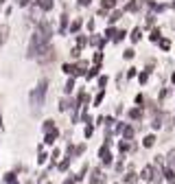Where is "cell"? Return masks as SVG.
Instances as JSON below:
<instances>
[{
    "label": "cell",
    "mask_w": 175,
    "mask_h": 184,
    "mask_svg": "<svg viewBox=\"0 0 175 184\" xmlns=\"http://www.w3.org/2000/svg\"><path fill=\"white\" fill-rule=\"evenodd\" d=\"M46 88H48V81H46V79H42V81L37 83L35 92L31 94V103H33V107H40V105L44 103V94H46Z\"/></svg>",
    "instance_id": "6da1fadb"
},
{
    "label": "cell",
    "mask_w": 175,
    "mask_h": 184,
    "mask_svg": "<svg viewBox=\"0 0 175 184\" xmlns=\"http://www.w3.org/2000/svg\"><path fill=\"white\" fill-rule=\"evenodd\" d=\"M37 33L42 35V37H51L53 35V24H51V22H48V20H42L40 22V24H37Z\"/></svg>",
    "instance_id": "7a4b0ae2"
},
{
    "label": "cell",
    "mask_w": 175,
    "mask_h": 184,
    "mask_svg": "<svg viewBox=\"0 0 175 184\" xmlns=\"http://www.w3.org/2000/svg\"><path fill=\"white\" fill-rule=\"evenodd\" d=\"M59 107H61V110L66 112V110H74V107H77V103H74L72 99H64V101L59 103Z\"/></svg>",
    "instance_id": "3957f363"
},
{
    "label": "cell",
    "mask_w": 175,
    "mask_h": 184,
    "mask_svg": "<svg viewBox=\"0 0 175 184\" xmlns=\"http://www.w3.org/2000/svg\"><path fill=\"white\" fill-rule=\"evenodd\" d=\"M142 5H144V0H131V2H129L127 7H125V9H127V11H138Z\"/></svg>",
    "instance_id": "277c9868"
},
{
    "label": "cell",
    "mask_w": 175,
    "mask_h": 184,
    "mask_svg": "<svg viewBox=\"0 0 175 184\" xmlns=\"http://www.w3.org/2000/svg\"><path fill=\"white\" fill-rule=\"evenodd\" d=\"M7 35H9V27H7V24H2V27H0V46L7 42Z\"/></svg>",
    "instance_id": "5b68a950"
},
{
    "label": "cell",
    "mask_w": 175,
    "mask_h": 184,
    "mask_svg": "<svg viewBox=\"0 0 175 184\" xmlns=\"http://www.w3.org/2000/svg\"><path fill=\"white\" fill-rule=\"evenodd\" d=\"M142 180H147V182H151V178H153V169L151 167H144V171H142V175H140Z\"/></svg>",
    "instance_id": "8992f818"
},
{
    "label": "cell",
    "mask_w": 175,
    "mask_h": 184,
    "mask_svg": "<svg viewBox=\"0 0 175 184\" xmlns=\"http://www.w3.org/2000/svg\"><path fill=\"white\" fill-rule=\"evenodd\" d=\"M101 160H103V162H105V165H110V162H112V156H110V151H107L105 147L101 149Z\"/></svg>",
    "instance_id": "52a82bcc"
},
{
    "label": "cell",
    "mask_w": 175,
    "mask_h": 184,
    "mask_svg": "<svg viewBox=\"0 0 175 184\" xmlns=\"http://www.w3.org/2000/svg\"><path fill=\"white\" fill-rule=\"evenodd\" d=\"M101 180H103V175H101V169H94V171H92V182L96 184V182H101Z\"/></svg>",
    "instance_id": "ba28073f"
},
{
    "label": "cell",
    "mask_w": 175,
    "mask_h": 184,
    "mask_svg": "<svg viewBox=\"0 0 175 184\" xmlns=\"http://www.w3.org/2000/svg\"><path fill=\"white\" fill-rule=\"evenodd\" d=\"M40 7H42L44 11H48V9L53 7V0H40Z\"/></svg>",
    "instance_id": "9c48e42d"
},
{
    "label": "cell",
    "mask_w": 175,
    "mask_h": 184,
    "mask_svg": "<svg viewBox=\"0 0 175 184\" xmlns=\"http://www.w3.org/2000/svg\"><path fill=\"white\" fill-rule=\"evenodd\" d=\"M90 44H92V46H101V44H103V37L94 35V37H90Z\"/></svg>",
    "instance_id": "30bf717a"
},
{
    "label": "cell",
    "mask_w": 175,
    "mask_h": 184,
    "mask_svg": "<svg viewBox=\"0 0 175 184\" xmlns=\"http://www.w3.org/2000/svg\"><path fill=\"white\" fill-rule=\"evenodd\" d=\"M79 29H81V20H74L72 24H70V31H72V33H77Z\"/></svg>",
    "instance_id": "8fae6325"
},
{
    "label": "cell",
    "mask_w": 175,
    "mask_h": 184,
    "mask_svg": "<svg viewBox=\"0 0 175 184\" xmlns=\"http://www.w3.org/2000/svg\"><path fill=\"white\" fill-rule=\"evenodd\" d=\"M101 2H103V9H114L116 0H101Z\"/></svg>",
    "instance_id": "7c38bea8"
},
{
    "label": "cell",
    "mask_w": 175,
    "mask_h": 184,
    "mask_svg": "<svg viewBox=\"0 0 175 184\" xmlns=\"http://www.w3.org/2000/svg\"><path fill=\"white\" fill-rule=\"evenodd\" d=\"M123 136L125 138H131L134 136V127H123Z\"/></svg>",
    "instance_id": "4fadbf2b"
},
{
    "label": "cell",
    "mask_w": 175,
    "mask_h": 184,
    "mask_svg": "<svg viewBox=\"0 0 175 184\" xmlns=\"http://www.w3.org/2000/svg\"><path fill=\"white\" fill-rule=\"evenodd\" d=\"M129 116H131V119H140V116H142V110H138V107L131 110V112H129Z\"/></svg>",
    "instance_id": "5bb4252c"
},
{
    "label": "cell",
    "mask_w": 175,
    "mask_h": 184,
    "mask_svg": "<svg viewBox=\"0 0 175 184\" xmlns=\"http://www.w3.org/2000/svg\"><path fill=\"white\" fill-rule=\"evenodd\" d=\"M140 35H142V33H140V29H134V31H131V40H134V42H138V40H140Z\"/></svg>",
    "instance_id": "9a60e30c"
},
{
    "label": "cell",
    "mask_w": 175,
    "mask_h": 184,
    "mask_svg": "<svg viewBox=\"0 0 175 184\" xmlns=\"http://www.w3.org/2000/svg\"><path fill=\"white\" fill-rule=\"evenodd\" d=\"M164 175H166V180H169V182H175V173H173L171 169H166V171H164Z\"/></svg>",
    "instance_id": "2e32d148"
},
{
    "label": "cell",
    "mask_w": 175,
    "mask_h": 184,
    "mask_svg": "<svg viewBox=\"0 0 175 184\" xmlns=\"http://www.w3.org/2000/svg\"><path fill=\"white\" fill-rule=\"evenodd\" d=\"M96 75H98V66L90 68V73H88V79H92V77H96Z\"/></svg>",
    "instance_id": "e0dca14e"
},
{
    "label": "cell",
    "mask_w": 175,
    "mask_h": 184,
    "mask_svg": "<svg viewBox=\"0 0 175 184\" xmlns=\"http://www.w3.org/2000/svg\"><path fill=\"white\" fill-rule=\"evenodd\" d=\"M153 143H156V138H153V136H147V138H144V147H151Z\"/></svg>",
    "instance_id": "ac0fdd59"
},
{
    "label": "cell",
    "mask_w": 175,
    "mask_h": 184,
    "mask_svg": "<svg viewBox=\"0 0 175 184\" xmlns=\"http://www.w3.org/2000/svg\"><path fill=\"white\" fill-rule=\"evenodd\" d=\"M120 18H123V13H120V11H114L112 18H110V22H116V20H120Z\"/></svg>",
    "instance_id": "d6986e66"
},
{
    "label": "cell",
    "mask_w": 175,
    "mask_h": 184,
    "mask_svg": "<svg viewBox=\"0 0 175 184\" xmlns=\"http://www.w3.org/2000/svg\"><path fill=\"white\" fill-rule=\"evenodd\" d=\"M160 46H162V51H169V48H171V42H169V40H162Z\"/></svg>",
    "instance_id": "ffe728a7"
},
{
    "label": "cell",
    "mask_w": 175,
    "mask_h": 184,
    "mask_svg": "<svg viewBox=\"0 0 175 184\" xmlns=\"http://www.w3.org/2000/svg\"><path fill=\"white\" fill-rule=\"evenodd\" d=\"M79 101H81V103H88V101H90L88 92H81V94H79Z\"/></svg>",
    "instance_id": "44dd1931"
},
{
    "label": "cell",
    "mask_w": 175,
    "mask_h": 184,
    "mask_svg": "<svg viewBox=\"0 0 175 184\" xmlns=\"http://www.w3.org/2000/svg\"><path fill=\"white\" fill-rule=\"evenodd\" d=\"M125 182H129V184H134V182H136V173H129L127 178H125Z\"/></svg>",
    "instance_id": "7402d4cb"
},
{
    "label": "cell",
    "mask_w": 175,
    "mask_h": 184,
    "mask_svg": "<svg viewBox=\"0 0 175 184\" xmlns=\"http://www.w3.org/2000/svg\"><path fill=\"white\" fill-rule=\"evenodd\" d=\"M77 44H79V46H85V44H88V37H83V35H79V40H77Z\"/></svg>",
    "instance_id": "603a6c76"
},
{
    "label": "cell",
    "mask_w": 175,
    "mask_h": 184,
    "mask_svg": "<svg viewBox=\"0 0 175 184\" xmlns=\"http://www.w3.org/2000/svg\"><path fill=\"white\" fill-rule=\"evenodd\" d=\"M72 88H74V81H72V79H68V81H66V92H70Z\"/></svg>",
    "instance_id": "cb8c5ba5"
},
{
    "label": "cell",
    "mask_w": 175,
    "mask_h": 184,
    "mask_svg": "<svg viewBox=\"0 0 175 184\" xmlns=\"http://www.w3.org/2000/svg\"><path fill=\"white\" fill-rule=\"evenodd\" d=\"M101 61H103V55H101V53H96V55H94V64L98 66V64H101Z\"/></svg>",
    "instance_id": "d4e9b609"
},
{
    "label": "cell",
    "mask_w": 175,
    "mask_h": 184,
    "mask_svg": "<svg viewBox=\"0 0 175 184\" xmlns=\"http://www.w3.org/2000/svg\"><path fill=\"white\" fill-rule=\"evenodd\" d=\"M169 162H171V165H173V167H175V149H173V151H171V153H169Z\"/></svg>",
    "instance_id": "484cf974"
},
{
    "label": "cell",
    "mask_w": 175,
    "mask_h": 184,
    "mask_svg": "<svg viewBox=\"0 0 175 184\" xmlns=\"http://www.w3.org/2000/svg\"><path fill=\"white\" fill-rule=\"evenodd\" d=\"M151 40H153V42H158V40H160V31H158V29L151 33Z\"/></svg>",
    "instance_id": "4316f807"
},
{
    "label": "cell",
    "mask_w": 175,
    "mask_h": 184,
    "mask_svg": "<svg viewBox=\"0 0 175 184\" xmlns=\"http://www.w3.org/2000/svg\"><path fill=\"white\" fill-rule=\"evenodd\" d=\"M131 57H134V51H131V48L125 51V59H131Z\"/></svg>",
    "instance_id": "83f0119b"
},
{
    "label": "cell",
    "mask_w": 175,
    "mask_h": 184,
    "mask_svg": "<svg viewBox=\"0 0 175 184\" xmlns=\"http://www.w3.org/2000/svg\"><path fill=\"white\" fill-rule=\"evenodd\" d=\"M147 79H149V73H142V75H140V83H144Z\"/></svg>",
    "instance_id": "f1b7e54d"
},
{
    "label": "cell",
    "mask_w": 175,
    "mask_h": 184,
    "mask_svg": "<svg viewBox=\"0 0 175 184\" xmlns=\"http://www.w3.org/2000/svg\"><path fill=\"white\" fill-rule=\"evenodd\" d=\"M105 83H107V79H105V77H101V79H98V86H101V88H105Z\"/></svg>",
    "instance_id": "f546056e"
},
{
    "label": "cell",
    "mask_w": 175,
    "mask_h": 184,
    "mask_svg": "<svg viewBox=\"0 0 175 184\" xmlns=\"http://www.w3.org/2000/svg\"><path fill=\"white\" fill-rule=\"evenodd\" d=\"M79 5H81V7H85V5H90V0H79Z\"/></svg>",
    "instance_id": "4dcf8cb0"
},
{
    "label": "cell",
    "mask_w": 175,
    "mask_h": 184,
    "mask_svg": "<svg viewBox=\"0 0 175 184\" xmlns=\"http://www.w3.org/2000/svg\"><path fill=\"white\" fill-rule=\"evenodd\" d=\"M64 184H74V182H72V180H66V182H64Z\"/></svg>",
    "instance_id": "1f68e13d"
},
{
    "label": "cell",
    "mask_w": 175,
    "mask_h": 184,
    "mask_svg": "<svg viewBox=\"0 0 175 184\" xmlns=\"http://www.w3.org/2000/svg\"><path fill=\"white\" fill-rule=\"evenodd\" d=\"M2 2H5V0H0V5H2Z\"/></svg>",
    "instance_id": "d6a6232c"
},
{
    "label": "cell",
    "mask_w": 175,
    "mask_h": 184,
    "mask_svg": "<svg viewBox=\"0 0 175 184\" xmlns=\"http://www.w3.org/2000/svg\"><path fill=\"white\" fill-rule=\"evenodd\" d=\"M0 123H2V116H0Z\"/></svg>",
    "instance_id": "836d02e7"
},
{
    "label": "cell",
    "mask_w": 175,
    "mask_h": 184,
    "mask_svg": "<svg viewBox=\"0 0 175 184\" xmlns=\"http://www.w3.org/2000/svg\"><path fill=\"white\" fill-rule=\"evenodd\" d=\"M173 9H175V2H173Z\"/></svg>",
    "instance_id": "e575fe53"
},
{
    "label": "cell",
    "mask_w": 175,
    "mask_h": 184,
    "mask_svg": "<svg viewBox=\"0 0 175 184\" xmlns=\"http://www.w3.org/2000/svg\"><path fill=\"white\" fill-rule=\"evenodd\" d=\"M173 123H175V116H173Z\"/></svg>",
    "instance_id": "d590c367"
}]
</instances>
